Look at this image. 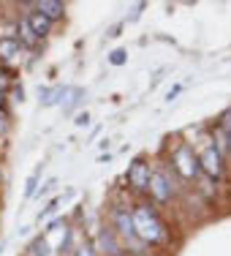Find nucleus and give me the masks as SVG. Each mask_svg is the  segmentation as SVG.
I'll use <instances>...</instances> for the list:
<instances>
[{
	"instance_id": "obj_15",
	"label": "nucleus",
	"mask_w": 231,
	"mask_h": 256,
	"mask_svg": "<svg viewBox=\"0 0 231 256\" xmlns=\"http://www.w3.org/2000/svg\"><path fill=\"white\" fill-rule=\"evenodd\" d=\"M76 256H95V246L93 242H84V246L76 248Z\"/></svg>"
},
{
	"instance_id": "obj_17",
	"label": "nucleus",
	"mask_w": 231,
	"mask_h": 256,
	"mask_svg": "<svg viewBox=\"0 0 231 256\" xmlns=\"http://www.w3.org/2000/svg\"><path fill=\"white\" fill-rule=\"evenodd\" d=\"M35 182H38V172H35L33 178L27 180V188H25V196H33V194H35Z\"/></svg>"
},
{
	"instance_id": "obj_9",
	"label": "nucleus",
	"mask_w": 231,
	"mask_h": 256,
	"mask_svg": "<svg viewBox=\"0 0 231 256\" xmlns=\"http://www.w3.org/2000/svg\"><path fill=\"white\" fill-rule=\"evenodd\" d=\"M98 246H101V251H106L109 256H120V242L114 240L112 229H101V234H98Z\"/></svg>"
},
{
	"instance_id": "obj_22",
	"label": "nucleus",
	"mask_w": 231,
	"mask_h": 256,
	"mask_svg": "<svg viewBox=\"0 0 231 256\" xmlns=\"http://www.w3.org/2000/svg\"><path fill=\"white\" fill-rule=\"evenodd\" d=\"M3 104H5V96L0 93V112H3Z\"/></svg>"
},
{
	"instance_id": "obj_10",
	"label": "nucleus",
	"mask_w": 231,
	"mask_h": 256,
	"mask_svg": "<svg viewBox=\"0 0 231 256\" xmlns=\"http://www.w3.org/2000/svg\"><path fill=\"white\" fill-rule=\"evenodd\" d=\"M22 44L16 38H5V36H0V60H14L16 54H19Z\"/></svg>"
},
{
	"instance_id": "obj_16",
	"label": "nucleus",
	"mask_w": 231,
	"mask_h": 256,
	"mask_svg": "<svg viewBox=\"0 0 231 256\" xmlns=\"http://www.w3.org/2000/svg\"><path fill=\"white\" fill-rule=\"evenodd\" d=\"M57 207H60V199H52V202H49V204H46V210H44V212H41V216H38V221H41V218H49V216H52V212H54V210H57Z\"/></svg>"
},
{
	"instance_id": "obj_14",
	"label": "nucleus",
	"mask_w": 231,
	"mask_h": 256,
	"mask_svg": "<svg viewBox=\"0 0 231 256\" xmlns=\"http://www.w3.org/2000/svg\"><path fill=\"white\" fill-rule=\"evenodd\" d=\"M30 256H46V237H35L30 246Z\"/></svg>"
},
{
	"instance_id": "obj_11",
	"label": "nucleus",
	"mask_w": 231,
	"mask_h": 256,
	"mask_svg": "<svg viewBox=\"0 0 231 256\" xmlns=\"http://www.w3.org/2000/svg\"><path fill=\"white\" fill-rule=\"evenodd\" d=\"M82 96H84V90H82V88H63L60 104H63V109H65V112H71V109H74L76 104L82 101Z\"/></svg>"
},
{
	"instance_id": "obj_6",
	"label": "nucleus",
	"mask_w": 231,
	"mask_h": 256,
	"mask_svg": "<svg viewBox=\"0 0 231 256\" xmlns=\"http://www.w3.org/2000/svg\"><path fill=\"white\" fill-rule=\"evenodd\" d=\"M112 224H114V232H117L120 237H125V240L133 237V218L125 207H114L112 210Z\"/></svg>"
},
{
	"instance_id": "obj_21",
	"label": "nucleus",
	"mask_w": 231,
	"mask_h": 256,
	"mask_svg": "<svg viewBox=\"0 0 231 256\" xmlns=\"http://www.w3.org/2000/svg\"><path fill=\"white\" fill-rule=\"evenodd\" d=\"M223 136H226V150H229V156H231V131L223 134Z\"/></svg>"
},
{
	"instance_id": "obj_20",
	"label": "nucleus",
	"mask_w": 231,
	"mask_h": 256,
	"mask_svg": "<svg viewBox=\"0 0 231 256\" xmlns=\"http://www.w3.org/2000/svg\"><path fill=\"white\" fill-rule=\"evenodd\" d=\"M74 123H76V126H87V123H90V114H87V112H84V114H79V118L74 120Z\"/></svg>"
},
{
	"instance_id": "obj_12",
	"label": "nucleus",
	"mask_w": 231,
	"mask_h": 256,
	"mask_svg": "<svg viewBox=\"0 0 231 256\" xmlns=\"http://www.w3.org/2000/svg\"><path fill=\"white\" fill-rule=\"evenodd\" d=\"M16 33H19V38H16L19 44H25V46H35V44H38V38H35V33L30 30V25H27L25 16H22L19 25H16Z\"/></svg>"
},
{
	"instance_id": "obj_7",
	"label": "nucleus",
	"mask_w": 231,
	"mask_h": 256,
	"mask_svg": "<svg viewBox=\"0 0 231 256\" xmlns=\"http://www.w3.org/2000/svg\"><path fill=\"white\" fill-rule=\"evenodd\" d=\"M33 8L38 11L44 20H60V16L65 14V6L63 3H57V0H38V3H33Z\"/></svg>"
},
{
	"instance_id": "obj_8",
	"label": "nucleus",
	"mask_w": 231,
	"mask_h": 256,
	"mask_svg": "<svg viewBox=\"0 0 231 256\" xmlns=\"http://www.w3.org/2000/svg\"><path fill=\"white\" fill-rule=\"evenodd\" d=\"M25 20H27L30 30L35 33V38H44V36L49 33V25H52V22H49V20H44V16H41L38 11H30V14L25 16Z\"/></svg>"
},
{
	"instance_id": "obj_18",
	"label": "nucleus",
	"mask_w": 231,
	"mask_h": 256,
	"mask_svg": "<svg viewBox=\"0 0 231 256\" xmlns=\"http://www.w3.org/2000/svg\"><path fill=\"white\" fill-rule=\"evenodd\" d=\"M123 63H125V52L123 50L112 52V66H123Z\"/></svg>"
},
{
	"instance_id": "obj_3",
	"label": "nucleus",
	"mask_w": 231,
	"mask_h": 256,
	"mask_svg": "<svg viewBox=\"0 0 231 256\" xmlns=\"http://www.w3.org/2000/svg\"><path fill=\"white\" fill-rule=\"evenodd\" d=\"M147 191H150V196H153L155 202L166 204L169 199H172V182H169V178L163 172H153V174H150Z\"/></svg>"
},
{
	"instance_id": "obj_2",
	"label": "nucleus",
	"mask_w": 231,
	"mask_h": 256,
	"mask_svg": "<svg viewBox=\"0 0 231 256\" xmlns=\"http://www.w3.org/2000/svg\"><path fill=\"white\" fill-rule=\"evenodd\" d=\"M172 161H174V166H177V172L182 178H196L199 174V158L193 156V150L188 148V144H180V148L174 150Z\"/></svg>"
},
{
	"instance_id": "obj_4",
	"label": "nucleus",
	"mask_w": 231,
	"mask_h": 256,
	"mask_svg": "<svg viewBox=\"0 0 231 256\" xmlns=\"http://www.w3.org/2000/svg\"><path fill=\"white\" fill-rule=\"evenodd\" d=\"M150 164L147 161H133L131 164V169H128V186L133 188V191H147V186H150Z\"/></svg>"
},
{
	"instance_id": "obj_5",
	"label": "nucleus",
	"mask_w": 231,
	"mask_h": 256,
	"mask_svg": "<svg viewBox=\"0 0 231 256\" xmlns=\"http://www.w3.org/2000/svg\"><path fill=\"white\" fill-rule=\"evenodd\" d=\"M199 169H204L210 178H221L223 174V156L218 148H207L199 158Z\"/></svg>"
},
{
	"instance_id": "obj_19",
	"label": "nucleus",
	"mask_w": 231,
	"mask_h": 256,
	"mask_svg": "<svg viewBox=\"0 0 231 256\" xmlns=\"http://www.w3.org/2000/svg\"><path fill=\"white\" fill-rule=\"evenodd\" d=\"M5 131H8V118H5L3 112H0V136H3Z\"/></svg>"
},
{
	"instance_id": "obj_1",
	"label": "nucleus",
	"mask_w": 231,
	"mask_h": 256,
	"mask_svg": "<svg viewBox=\"0 0 231 256\" xmlns=\"http://www.w3.org/2000/svg\"><path fill=\"white\" fill-rule=\"evenodd\" d=\"M131 218H133V234L142 237L144 242L155 246V242L166 240V226H163V221L158 218V212L153 210V207L136 204L133 212H131Z\"/></svg>"
},
{
	"instance_id": "obj_24",
	"label": "nucleus",
	"mask_w": 231,
	"mask_h": 256,
	"mask_svg": "<svg viewBox=\"0 0 231 256\" xmlns=\"http://www.w3.org/2000/svg\"><path fill=\"white\" fill-rule=\"evenodd\" d=\"M0 180H3V172H0Z\"/></svg>"
},
{
	"instance_id": "obj_13",
	"label": "nucleus",
	"mask_w": 231,
	"mask_h": 256,
	"mask_svg": "<svg viewBox=\"0 0 231 256\" xmlns=\"http://www.w3.org/2000/svg\"><path fill=\"white\" fill-rule=\"evenodd\" d=\"M60 96H63V88L44 90V93H41V104H44V106H52V104H57V101H60Z\"/></svg>"
},
{
	"instance_id": "obj_23",
	"label": "nucleus",
	"mask_w": 231,
	"mask_h": 256,
	"mask_svg": "<svg viewBox=\"0 0 231 256\" xmlns=\"http://www.w3.org/2000/svg\"><path fill=\"white\" fill-rule=\"evenodd\" d=\"M133 256H150L147 251H136V254H133Z\"/></svg>"
}]
</instances>
